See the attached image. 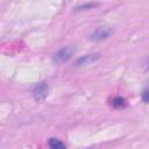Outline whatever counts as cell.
I'll use <instances>...</instances> for the list:
<instances>
[{
  "label": "cell",
  "instance_id": "cell-1",
  "mask_svg": "<svg viewBox=\"0 0 149 149\" xmlns=\"http://www.w3.org/2000/svg\"><path fill=\"white\" fill-rule=\"evenodd\" d=\"M74 51H76V48H74L73 45H66V47L59 49V50L54 55L52 59H54V62L57 63V64L65 63V62H68V61L73 56Z\"/></svg>",
  "mask_w": 149,
  "mask_h": 149
},
{
  "label": "cell",
  "instance_id": "cell-2",
  "mask_svg": "<svg viewBox=\"0 0 149 149\" xmlns=\"http://www.w3.org/2000/svg\"><path fill=\"white\" fill-rule=\"evenodd\" d=\"M112 33H113V30L108 27H99L93 33H91L90 40H92V41H102V40H106L107 37H109L112 35Z\"/></svg>",
  "mask_w": 149,
  "mask_h": 149
},
{
  "label": "cell",
  "instance_id": "cell-3",
  "mask_svg": "<svg viewBox=\"0 0 149 149\" xmlns=\"http://www.w3.org/2000/svg\"><path fill=\"white\" fill-rule=\"evenodd\" d=\"M99 57H100V54H98V52L84 55V56L79 57V58L76 61V65H77V66H85V65H88V64L95 62L97 59H99Z\"/></svg>",
  "mask_w": 149,
  "mask_h": 149
},
{
  "label": "cell",
  "instance_id": "cell-4",
  "mask_svg": "<svg viewBox=\"0 0 149 149\" xmlns=\"http://www.w3.org/2000/svg\"><path fill=\"white\" fill-rule=\"evenodd\" d=\"M48 94V84L45 81L43 83H38L37 85H35V87L33 88V95L35 99L41 100L43 98H45V95Z\"/></svg>",
  "mask_w": 149,
  "mask_h": 149
},
{
  "label": "cell",
  "instance_id": "cell-5",
  "mask_svg": "<svg viewBox=\"0 0 149 149\" xmlns=\"http://www.w3.org/2000/svg\"><path fill=\"white\" fill-rule=\"evenodd\" d=\"M49 146L52 149H64V148H66V146L63 142H61V140H58V139H50L49 140Z\"/></svg>",
  "mask_w": 149,
  "mask_h": 149
},
{
  "label": "cell",
  "instance_id": "cell-6",
  "mask_svg": "<svg viewBox=\"0 0 149 149\" xmlns=\"http://www.w3.org/2000/svg\"><path fill=\"white\" fill-rule=\"evenodd\" d=\"M112 105L114 107H123V106H126V100L123 98H121V97H116V98L113 99Z\"/></svg>",
  "mask_w": 149,
  "mask_h": 149
},
{
  "label": "cell",
  "instance_id": "cell-7",
  "mask_svg": "<svg viewBox=\"0 0 149 149\" xmlns=\"http://www.w3.org/2000/svg\"><path fill=\"white\" fill-rule=\"evenodd\" d=\"M142 99H143V101L149 102V86L143 90V92H142Z\"/></svg>",
  "mask_w": 149,
  "mask_h": 149
},
{
  "label": "cell",
  "instance_id": "cell-8",
  "mask_svg": "<svg viewBox=\"0 0 149 149\" xmlns=\"http://www.w3.org/2000/svg\"><path fill=\"white\" fill-rule=\"evenodd\" d=\"M95 6H98V5L97 3H86V5H83V6L78 7V9H88V8H93Z\"/></svg>",
  "mask_w": 149,
  "mask_h": 149
},
{
  "label": "cell",
  "instance_id": "cell-9",
  "mask_svg": "<svg viewBox=\"0 0 149 149\" xmlns=\"http://www.w3.org/2000/svg\"><path fill=\"white\" fill-rule=\"evenodd\" d=\"M144 65H146V69H149V57L146 59V63H144Z\"/></svg>",
  "mask_w": 149,
  "mask_h": 149
}]
</instances>
